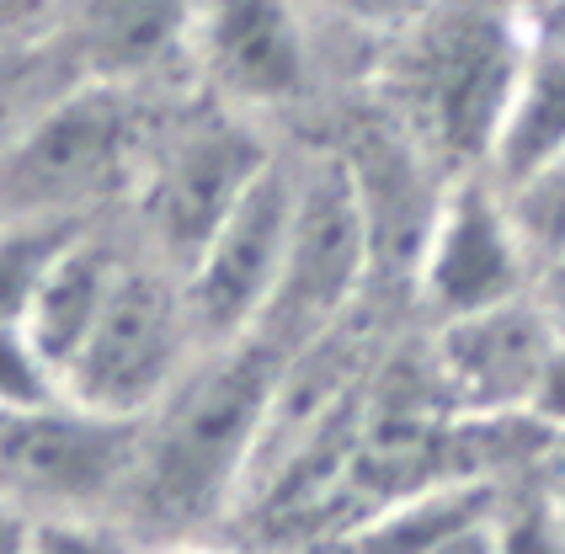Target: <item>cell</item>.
Wrapping results in <instances>:
<instances>
[{
    "mask_svg": "<svg viewBox=\"0 0 565 554\" xmlns=\"http://www.w3.org/2000/svg\"><path fill=\"white\" fill-rule=\"evenodd\" d=\"M192 341L198 331L182 305V283L171 288L160 273L124 267L92 331L64 363V395L107 416H150L182 379Z\"/></svg>",
    "mask_w": 565,
    "mask_h": 554,
    "instance_id": "5b68a950",
    "label": "cell"
},
{
    "mask_svg": "<svg viewBox=\"0 0 565 554\" xmlns=\"http://www.w3.org/2000/svg\"><path fill=\"white\" fill-rule=\"evenodd\" d=\"M22 92H28V81H22V70H17V60H11V49H6V38H0V145L17 134V128L28 124L32 113H22Z\"/></svg>",
    "mask_w": 565,
    "mask_h": 554,
    "instance_id": "7402d4cb",
    "label": "cell"
},
{
    "mask_svg": "<svg viewBox=\"0 0 565 554\" xmlns=\"http://www.w3.org/2000/svg\"><path fill=\"white\" fill-rule=\"evenodd\" d=\"M529 49L534 11L523 0H433L395 32L384 92L433 160L486 166Z\"/></svg>",
    "mask_w": 565,
    "mask_h": 554,
    "instance_id": "6da1fadb",
    "label": "cell"
},
{
    "mask_svg": "<svg viewBox=\"0 0 565 554\" xmlns=\"http://www.w3.org/2000/svg\"><path fill=\"white\" fill-rule=\"evenodd\" d=\"M177 554H209V550H177Z\"/></svg>",
    "mask_w": 565,
    "mask_h": 554,
    "instance_id": "4316f807",
    "label": "cell"
},
{
    "mask_svg": "<svg viewBox=\"0 0 565 554\" xmlns=\"http://www.w3.org/2000/svg\"><path fill=\"white\" fill-rule=\"evenodd\" d=\"M267 160H273L267 145L241 124L235 107L188 118L166 139H150L134 187H139L145 224L177 277L192 267V256L220 230V219L246 198V187L262 177Z\"/></svg>",
    "mask_w": 565,
    "mask_h": 554,
    "instance_id": "52a82bcc",
    "label": "cell"
},
{
    "mask_svg": "<svg viewBox=\"0 0 565 554\" xmlns=\"http://www.w3.org/2000/svg\"><path fill=\"white\" fill-rule=\"evenodd\" d=\"M555 155H565V38H550L534 28V49H529L523 75L507 96L486 171L497 187H512Z\"/></svg>",
    "mask_w": 565,
    "mask_h": 554,
    "instance_id": "4fadbf2b",
    "label": "cell"
},
{
    "mask_svg": "<svg viewBox=\"0 0 565 554\" xmlns=\"http://www.w3.org/2000/svg\"><path fill=\"white\" fill-rule=\"evenodd\" d=\"M507 214L518 224L523 246L534 256V267H555L565 256V155L544 160L539 171L518 177L512 187H502Z\"/></svg>",
    "mask_w": 565,
    "mask_h": 554,
    "instance_id": "2e32d148",
    "label": "cell"
},
{
    "mask_svg": "<svg viewBox=\"0 0 565 554\" xmlns=\"http://www.w3.org/2000/svg\"><path fill=\"white\" fill-rule=\"evenodd\" d=\"M92 75L134 81L166 54H188L192 0H60Z\"/></svg>",
    "mask_w": 565,
    "mask_h": 554,
    "instance_id": "7c38bea8",
    "label": "cell"
},
{
    "mask_svg": "<svg viewBox=\"0 0 565 554\" xmlns=\"http://www.w3.org/2000/svg\"><path fill=\"white\" fill-rule=\"evenodd\" d=\"M294 182H299V166L273 155L262 177L246 187V198L220 219V230L192 256V267L182 273V305L198 341L235 347V341H252V331L262 326L282 273Z\"/></svg>",
    "mask_w": 565,
    "mask_h": 554,
    "instance_id": "ba28073f",
    "label": "cell"
},
{
    "mask_svg": "<svg viewBox=\"0 0 565 554\" xmlns=\"http://www.w3.org/2000/svg\"><path fill=\"white\" fill-rule=\"evenodd\" d=\"M342 22H352V28H369V32H384V38H395V32L406 28V22H416L433 0H326Z\"/></svg>",
    "mask_w": 565,
    "mask_h": 554,
    "instance_id": "d6986e66",
    "label": "cell"
},
{
    "mask_svg": "<svg viewBox=\"0 0 565 554\" xmlns=\"http://www.w3.org/2000/svg\"><path fill=\"white\" fill-rule=\"evenodd\" d=\"M150 128L128 81L92 75L0 145V219H86L139 182Z\"/></svg>",
    "mask_w": 565,
    "mask_h": 554,
    "instance_id": "3957f363",
    "label": "cell"
},
{
    "mask_svg": "<svg viewBox=\"0 0 565 554\" xmlns=\"http://www.w3.org/2000/svg\"><path fill=\"white\" fill-rule=\"evenodd\" d=\"M369 273H374V241H369V214L352 182V166L347 155H320L310 166H299L282 273L252 341L273 352L310 347L358 299Z\"/></svg>",
    "mask_w": 565,
    "mask_h": 554,
    "instance_id": "277c9868",
    "label": "cell"
},
{
    "mask_svg": "<svg viewBox=\"0 0 565 554\" xmlns=\"http://www.w3.org/2000/svg\"><path fill=\"white\" fill-rule=\"evenodd\" d=\"M534 28L550 38H565V0H550V11H534Z\"/></svg>",
    "mask_w": 565,
    "mask_h": 554,
    "instance_id": "484cf974",
    "label": "cell"
},
{
    "mask_svg": "<svg viewBox=\"0 0 565 554\" xmlns=\"http://www.w3.org/2000/svg\"><path fill=\"white\" fill-rule=\"evenodd\" d=\"M416 554H497V518L480 512V518H470V523L438 533L433 544H422Z\"/></svg>",
    "mask_w": 565,
    "mask_h": 554,
    "instance_id": "44dd1931",
    "label": "cell"
},
{
    "mask_svg": "<svg viewBox=\"0 0 565 554\" xmlns=\"http://www.w3.org/2000/svg\"><path fill=\"white\" fill-rule=\"evenodd\" d=\"M64 395V379L54 358L32 341L22 320H0V416H22L38 405H54Z\"/></svg>",
    "mask_w": 565,
    "mask_h": 554,
    "instance_id": "e0dca14e",
    "label": "cell"
},
{
    "mask_svg": "<svg viewBox=\"0 0 565 554\" xmlns=\"http://www.w3.org/2000/svg\"><path fill=\"white\" fill-rule=\"evenodd\" d=\"M544 305H550V315L565 326V256L555 267H544Z\"/></svg>",
    "mask_w": 565,
    "mask_h": 554,
    "instance_id": "d4e9b609",
    "label": "cell"
},
{
    "mask_svg": "<svg viewBox=\"0 0 565 554\" xmlns=\"http://www.w3.org/2000/svg\"><path fill=\"white\" fill-rule=\"evenodd\" d=\"M534 273L539 267L507 214L502 187L491 177H459L454 187H443L438 214L427 224V241L411 273L422 299L438 309V320L523 299Z\"/></svg>",
    "mask_w": 565,
    "mask_h": 554,
    "instance_id": "9c48e42d",
    "label": "cell"
},
{
    "mask_svg": "<svg viewBox=\"0 0 565 554\" xmlns=\"http://www.w3.org/2000/svg\"><path fill=\"white\" fill-rule=\"evenodd\" d=\"M28 554H134L124 533L81 518H43L28 528Z\"/></svg>",
    "mask_w": 565,
    "mask_h": 554,
    "instance_id": "ac0fdd59",
    "label": "cell"
},
{
    "mask_svg": "<svg viewBox=\"0 0 565 554\" xmlns=\"http://www.w3.org/2000/svg\"><path fill=\"white\" fill-rule=\"evenodd\" d=\"M273 390L278 352L262 341L220 347V363L171 384V395L145 416L150 432L139 437V464L128 480L150 523L188 533L246 491Z\"/></svg>",
    "mask_w": 565,
    "mask_h": 554,
    "instance_id": "7a4b0ae2",
    "label": "cell"
},
{
    "mask_svg": "<svg viewBox=\"0 0 565 554\" xmlns=\"http://www.w3.org/2000/svg\"><path fill=\"white\" fill-rule=\"evenodd\" d=\"M28 528L11 501H0V554H28Z\"/></svg>",
    "mask_w": 565,
    "mask_h": 554,
    "instance_id": "cb8c5ba5",
    "label": "cell"
},
{
    "mask_svg": "<svg viewBox=\"0 0 565 554\" xmlns=\"http://www.w3.org/2000/svg\"><path fill=\"white\" fill-rule=\"evenodd\" d=\"M561 347V320L550 305L507 299L443 320L438 337V379L470 416H512L544 395V379Z\"/></svg>",
    "mask_w": 565,
    "mask_h": 554,
    "instance_id": "8fae6325",
    "label": "cell"
},
{
    "mask_svg": "<svg viewBox=\"0 0 565 554\" xmlns=\"http://www.w3.org/2000/svg\"><path fill=\"white\" fill-rule=\"evenodd\" d=\"M124 277V262H118V251L107 246V241H96V235H75L70 246L60 251V262L49 267L43 277V288H38V299L28 309V326L32 341L54 358V369L64 373L70 363V352L81 347V337L92 331V320L102 315L107 305V294H113V283Z\"/></svg>",
    "mask_w": 565,
    "mask_h": 554,
    "instance_id": "5bb4252c",
    "label": "cell"
},
{
    "mask_svg": "<svg viewBox=\"0 0 565 554\" xmlns=\"http://www.w3.org/2000/svg\"><path fill=\"white\" fill-rule=\"evenodd\" d=\"M188 60L235 113L288 107L310 86V38L294 0H192Z\"/></svg>",
    "mask_w": 565,
    "mask_h": 554,
    "instance_id": "30bf717a",
    "label": "cell"
},
{
    "mask_svg": "<svg viewBox=\"0 0 565 554\" xmlns=\"http://www.w3.org/2000/svg\"><path fill=\"white\" fill-rule=\"evenodd\" d=\"M497 554H565V528L550 512H523L518 523H497Z\"/></svg>",
    "mask_w": 565,
    "mask_h": 554,
    "instance_id": "ffe728a7",
    "label": "cell"
},
{
    "mask_svg": "<svg viewBox=\"0 0 565 554\" xmlns=\"http://www.w3.org/2000/svg\"><path fill=\"white\" fill-rule=\"evenodd\" d=\"M86 230V219H0V320H28L60 251Z\"/></svg>",
    "mask_w": 565,
    "mask_h": 554,
    "instance_id": "9a60e30c",
    "label": "cell"
},
{
    "mask_svg": "<svg viewBox=\"0 0 565 554\" xmlns=\"http://www.w3.org/2000/svg\"><path fill=\"white\" fill-rule=\"evenodd\" d=\"M145 416H107L60 395L22 416H0V486L43 507V518H81L128 491Z\"/></svg>",
    "mask_w": 565,
    "mask_h": 554,
    "instance_id": "8992f818",
    "label": "cell"
},
{
    "mask_svg": "<svg viewBox=\"0 0 565 554\" xmlns=\"http://www.w3.org/2000/svg\"><path fill=\"white\" fill-rule=\"evenodd\" d=\"M60 0H0V38H17L22 28H32L38 17H49Z\"/></svg>",
    "mask_w": 565,
    "mask_h": 554,
    "instance_id": "603a6c76",
    "label": "cell"
}]
</instances>
